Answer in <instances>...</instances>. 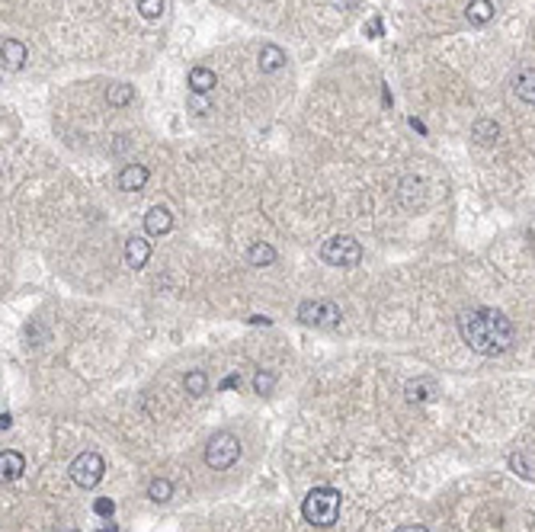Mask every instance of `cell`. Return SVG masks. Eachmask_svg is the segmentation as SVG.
<instances>
[{"mask_svg": "<svg viewBox=\"0 0 535 532\" xmlns=\"http://www.w3.org/2000/svg\"><path fill=\"white\" fill-rule=\"evenodd\" d=\"M167 6V0H138V10H142L144 19H157Z\"/></svg>", "mask_w": 535, "mask_h": 532, "instance_id": "cell-23", "label": "cell"}, {"mask_svg": "<svg viewBox=\"0 0 535 532\" xmlns=\"http://www.w3.org/2000/svg\"><path fill=\"white\" fill-rule=\"evenodd\" d=\"M23 468H26V459H23L20 452H14V449H4V455H0V471H4V481L20 478Z\"/></svg>", "mask_w": 535, "mask_h": 532, "instance_id": "cell-13", "label": "cell"}, {"mask_svg": "<svg viewBox=\"0 0 535 532\" xmlns=\"http://www.w3.org/2000/svg\"><path fill=\"white\" fill-rule=\"evenodd\" d=\"M93 513H97V516H103V519H110L112 513H116V504H112L110 497H100V500H93Z\"/></svg>", "mask_w": 535, "mask_h": 532, "instance_id": "cell-24", "label": "cell"}, {"mask_svg": "<svg viewBox=\"0 0 535 532\" xmlns=\"http://www.w3.org/2000/svg\"><path fill=\"white\" fill-rule=\"evenodd\" d=\"M247 263H250V266H272V263H276V250L266 241H253L250 250H247Z\"/></svg>", "mask_w": 535, "mask_h": 532, "instance_id": "cell-15", "label": "cell"}, {"mask_svg": "<svg viewBox=\"0 0 535 532\" xmlns=\"http://www.w3.org/2000/svg\"><path fill=\"white\" fill-rule=\"evenodd\" d=\"M0 58H4V71H20L26 64V45L20 38H4V48H0Z\"/></svg>", "mask_w": 535, "mask_h": 532, "instance_id": "cell-9", "label": "cell"}, {"mask_svg": "<svg viewBox=\"0 0 535 532\" xmlns=\"http://www.w3.org/2000/svg\"><path fill=\"white\" fill-rule=\"evenodd\" d=\"M240 385V375H228L225 382H221V388H238Z\"/></svg>", "mask_w": 535, "mask_h": 532, "instance_id": "cell-29", "label": "cell"}, {"mask_svg": "<svg viewBox=\"0 0 535 532\" xmlns=\"http://www.w3.org/2000/svg\"><path fill=\"white\" fill-rule=\"evenodd\" d=\"M436 395V382H430V378H420V382H410L407 385V401H426V397Z\"/></svg>", "mask_w": 535, "mask_h": 532, "instance_id": "cell-20", "label": "cell"}, {"mask_svg": "<svg viewBox=\"0 0 535 532\" xmlns=\"http://www.w3.org/2000/svg\"><path fill=\"white\" fill-rule=\"evenodd\" d=\"M183 388H186L189 397H202L208 391V375L202 369H193L186 372V378H183Z\"/></svg>", "mask_w": 535, "mask_h": 532, "instance_id": "cell-19", "label": "cell"}, {"mask_svg": "<svg viewBox=\"0 0 535 532\" xmlns=\"http://www.w3.org/2000/svg\"><path fill=\"white\" fill-rule=\"evenodd\" d=\"M189 106H193L196 113H208V103L202 100V93H193V96H189Z\"/></svg>", "mask_w": 535, "mask_h": 532, "instance_id": "cell-26", "label": "cell"}, {"mask_svg": "<svg viewBox=\"0 0 535 532\" xmlns=\"http://www.w3.org/2000/svg\"><path fill=\"white\" fill-rule=\"evenodd\" d=\"M272 388H276V375L272 372H257L253 375V391L257 395H272Z\"/></svg>", "mask_w": 535, "mask_h": 532, "instance_id": "cell-22", "label": "cell"}, {"mask_svg": "<svg viewBox=\"0 0 535 532\" xmlns=\"http://www.w3.org/2000/svg\"><path fill=\"white\" fill-rule=\"evenodd\" d=\"M10 423H14V417H10L7 410H4V414H0V427H4V429H10Z\"/></svg>", "mask_w": 535, "mask_h": 532, "instance_id": "cell-31", "label": "cell"}, {"mask_svg": "<svg viewBox=\"0 0 535 532\" xmlns=\"http://www.w3.org/2000/svg\"><path fill=\"white\" fill-rule=\"evenodd\" d=\"M330 4H334L337 10H353V6H359L362 0H330Z\"/></svg>", "mask_w": 535, "mask_h": 532, "instance_id": "cell-28", "label": "cell"}, {"mask_svg": "<svg viewBox=\"0 0 535 532\" xmlns=\"http://www.w3.org/2000/svg\"><path fill=\"white\" fill-rule=\"evenodd\" d=\"M471 138H475L477 145L490 147V145H497V141H500V125H497L490 115H481V119L471 125Z\"/></svg>", "mask_w": 535, "mask_h": 532, "instance_id": "cell-10", "label": "cell"}, {"mask_svg": "<svg viewBox=\"0 0 535 532\" xmlns=\"http://www.w3.org/2000/svg\"><path fill=\"white\" fill-rule=\"evenodd\" d=\"M151 256V241H144V237H132L129 244H125V263H129L132 269H142L144 263H148Z\"/></svg>", "mask_w": 535, "mask_h": 532, "instance_id": "cell-11", "label": "cell"}, {"mask_svg": "<svg viewBox=\"0 0 535 532\" xmlns=\"http://www.w3.org/2000/svg\"><path fill=\"white\" fill-rule=\"evenodd\" d=\"M298 320L308 327H337L343 320V311L337 301H327V298L302 301L298 305Z\"/></svg>", "mask_w": 535, "mask_h": 532, "instance_id": "cell-5", "label": "cell"}, {"mask_svg": "<svg viewBox=\"0 0 535 532\" xmlns=\"http://www.w3.org/2000/svg\"><path fill=\"white\" fill-rule=\"evenodd\" d=\"M465 16H468V23L484 26L494 19V4H490V0H471V4L465 6Z\"/></svg>", "mask_w": 535, "mask_h": 532, "instance_id": "cell-16", "label": "cell"}, {"mask_svg": "<svg viewBox=\"0 0 535 532\" xmlns=\"http://www.w3.org/2000/svg\"><path fill=\"white\" fill-rule=\"evenodd\" d=\"M215 83H218V77H215L212 68H202L199 64V68L189 71V90H193V93H208Z\"/></svg>", "mask_w": 535, "mask_h": 532, "instance_id": "cell-14", "label": "cell"}, {"mask_svg": "<svg viewBox=\"0 0 535 532\" xmlns=\"http://www.w3.org/2000/svg\"><path fill=\"white\" fill-rule=\"evenodd\" d=\"M394 532H430L426 526H401V529H394Z\"/></svg>", "mask_w": 535, "mask_h": 532, "instance_id": "cell-30", "label": "cell"}, {"mask_svg": "<svg viewBox=\"0 0 535 532\" xmlns=\"http://www.w3.org/2000/svg\"><path fill=\"white\" fill-rule=\"evenodd\" d=\"M458 333H462V340L468 343V350L481 353V356H500L516 340L513 320L503 311H494V308H471V311H462V318H458Z\"/></svg>", "mask_w": 535, "mask_h": 532, "instance_id": "cell-1", "label": "cell"}, {"mask_svg": "<svg viewBox=\"0 0 535 532\" xmlns=\"http://www.w3.org/2000/svg\"><path fill=\"white\" fill-rule=\"evenodd\" d=\"M302 516L308 519L311 526H321V529L334 526L337 516H340V491H337V487H327V484L314 487L302 504Z\"/></svg>", "mask_w": 535, "mask_h": 532, "instance_id": "cell-2", "label": "cell"}, {"mask_svg": "<svg viewBox=\"0 0 535 532\" xmlns=\"http://www.w3.org/2000/svg\"><path fill=\"white\" fill-rule=\"evenodd\" d=\"M366 32H369V36H372V38H378V36H381V19H378V16H372V19H369Z\"/></svg>", "mask_w": 535, "mask_h": 532, "instance_id": "cell-27", "label": "cell"}, {"mask_svg": "<svg viewBox=\"0 0 535 532\" xmlns=\"http://www.w3.org/2000/svg\"><path fill=\"white\" fill-rule=\"evenodd\" d=\"M116 183H119V189H122V192L144 189V183H148V167H144V164H125Z\"/></svg>", "mask_w": 535, "mask_h": 532, "instance_id": "cell-8", "label": "cell"}, {"mask_svg": "<svg viewBox=\"0 0 535 532\" xmlns=\"http://www.w3.org/2000/svg\"><path fill=\"white\" fill-rule=\"evenodd\" d=\"M509 468H513L516 474H522V478H532V471H529V465H526L522 455H509Z\"/></svg>", "mask_w": 535, "mask_h": 532, "instance_id": "cell-25", "label": "cell"}, {"mask_svg": "<svg viewBox=\"0 0 535 532\" xmlns=\"http://www.w3.org/2000/svg\"><path fill=\"white\" fill-rule=\"evenodd\" d=\"M71 481L78 487H84V491H90V487H97L100 481H103V474H106V461H103V455H97V452H80L78 459L71 461Z\"/></svg>", "mask_w": 535, "mask_h": 532, "instance_id": "cell-6", "label": "cell"}, {"mask_svg": "<svg viewBox=\"0 0 535 532\" xmlns=\"http://www.w3.org/2000/svg\"><path fill=\"white\" fill-rule=\"evenodd\" d=\"M250 324H270V318H263V314H253Z\"/></svg>", "mask_w": 535, "mask_h": 532, "instance_id": "cell-32", "label": "cell"}, {"mask_svg": "<svg viewBox=\"0 0 535 532\" xmlns=\"http://www.w3.org/2000/svg\"><path fill=\"white\" fill-rule=\"evenodd\" d=\"M170 228H174V215H170L167 205H151L148 215H144V231H148L151 237H161V234H167Z\"/></svg>", "mask_w": 535, "mask_h": 532, "instance_id": "cell-7", "label": "cell"}, {"mask_svg": "<svg viewBox=\"0 0 535 532\" xmlns=\"http://www.w3.org/2000/svg\"><path fill=\"white\" fill-rule=\"evenodd\" d=\"M240 459V439L234 433H215L206 442V465L212 471H228Z\"/></svg>", "mask_w": 535, "mask_h": 532, "instance_id": "cell-4", "label": "cell"}, {"mask_svg": "<svg viewBox=\"0 0 535 532\" xmlns=\"http://www.w3.org/2000/svg\"><path fill=\"white\" fill-rule=\"evenodd\" d=\"M516 96H519L522 103H535V68H526L519 77H516L513 83Z\"/></svg>", "mask_w": 535, "mask_h": 532, "instance_id": "cell-17", "label": "cell"}, {"mask_svg": "<svg viewBox=\"0 0 535 532\" xmlns=\"http://www.w3.org/2000/svg\"><path fill=\"white\" fill-rule=\"evenodd\" d=\"M321 260L330 263V266L353 269V266H359V260H362V247H359V241H356V237L337 234V237H330V241H324Z\"/></svg>", "mask_w": 535, "mask_h": 532, "instance_id": "cell-3", "label": "cell"}, {"mask_svg": "<svg viewBox=\"0 0 535 532\" xmlns=\"http://www.w3.org/2000/svg\"><path fill=\"white\" fill-rule=\"evenodd\" d=\"M257 61H260V71H263V74H272V71H279V68H282V64H285V51L279 48V45L266 42L263 48H260Z\"/></svg>", "mask_w": 535, "mask_h": 532, "instance_id": "cell-12", "label": "cell"}, {"mask_svg": "<svg viewBox=\"0 0 535 532\" xmlns=\"http://www.w3.org/2000/svg\"><path fill=\"white\" fill-rule=\"evenodd\" d=\"M132 100H135V87H129V83H112V87L106 90V103L116 106V109L129 106Z\"/></svg>", "mask_w": 535, "mask_h": 532, "instance_id": "cell-18", "label": "cell"}, {"mask_svg": "<svg viewBox=\"0 0 535 532\" xmlns=\"http://www.w3.org/2000/svg\"><path fill=\"white\" fill-rule=\"evenodd\" d=\"M148 497L154 500V504H167V500L174 497V484H170L167 478H154L148 484Z\"/></svg>", "mask_w": 535, "mask_h": 532, "instance_id": "cell-21", "label": "cell"}]
</instances>
